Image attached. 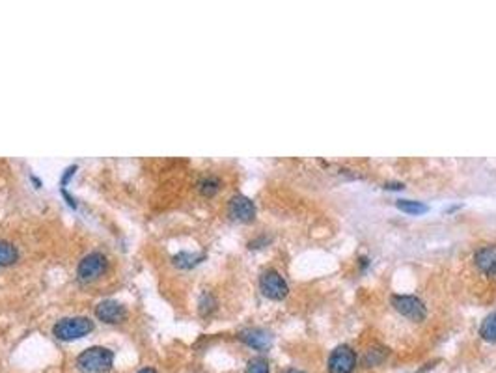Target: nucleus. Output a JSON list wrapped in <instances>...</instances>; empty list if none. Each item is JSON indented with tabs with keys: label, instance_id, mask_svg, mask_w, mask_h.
<instances>
[{
	"label": "nucleus",
	"instance_id": "aec40b11",
	"mask_svg": "<svg viewBox=\"0 0 496 373\" xmlns=\"http://www.w3.org/2000/svg\"><path fill=\"white\" fill-rule=\"evenodd\" d=\"M387 189L388 190H401L403 189V185L401 183H387Z\"/></svg>",
	"mask_w": 496,
	"mask_h": 373
},
{
	"label": "nucleus",
	"instance_id": "9b49d317",
	"mask_svg": "<svg viewBox=\"0 0 496 373\" xmlns=\"http://www.w3.org/2000/svg\"><path fill=\"white\" fill-rule=\"evenodd\" d=\"M196 187L200 195L206 196V198H213V196H217L218 192H220V189H222V179L218 178V176L209 174V176H203V178L198 181Z\"/></svg>",
	"mask_w": 496,
	"mask_h": 373
},
{
	"label": "nucleus",
	"instance_id": "dca6fc26",
	"mask_svg": "<svg viewBox=\"0 0 496 373\" xmlns=\"http://www.w3.org/2000/svg\"><path fill=\"white\" fill-rule=\"evenodd\" d=\"M198 310H200V314L202 315L213 314V312L217 310V299H215V295L209 292H203L200 301H198Z\"/></svg>",
	"mask_w": 496,
	"mask_h": 373
},
{
	"label": "nucleus",
	"instance_id": "a211bd4d",
	"mask_svg": "<svg viewBox=\"0 0 496 373\" xmlns=\"http://www.w3.org/2000/svg\"><path fill=\"white\" fill-rule=\"evenodd\" d=\"M76 164H71V166H67L66 170H64V176H62V179H60V185H62V189H66L67 187V183L71 181V178L75 176V172H76Z\"/></svg>",
	"mask_w": 496,
	"mask_h": 373
},
{
	"label": "nucleus",
	"instance_id": "4be33fe9",
	"mask_svg": "<svg viewBox=\"0 0 496 373\" xmlns=\"http://www.w3.org/2000/svg\"><path fill=\"white\" fill-rule=\"evenodd\" d=\"M282 373H306V372H302V369H297V368H289V369H283Z\"/></svg>",
	"mask_w": 496,
	"mask_h": 373
},
{
	"label": "nucleus",
	"instance_id": "f8f14e48",
	"mask_svg": "<svg viewBox=\"0 0 496 373\" xmlns=\"http://www.w3.org/2000/svg\"><path fill=\"white\" fill-rule=\"evenodd\" d=\"M206 260V254H192V252H177V254L172 258V261H174L175 267H180V269H192V267L200 266L202 261Z\"/></svg>",
	"mask_w": 496,
	"mask_h": 373
},
{
	"label": "nucleus",
	"instance_id": "f03ea898",
	"mask_svg": "<svg viewBox=\"0 0 496 373\" xmlns=\"http://www.w3.org/2000/svg\"><path fill=\"white\" fill-rule=\"evenodd\" d=\"M95 329V321L88 315H69L62 318L53 327V336L60 341H75L81 340Z\"/></svg>",
	"mask_w": 496,
	"mask_h": 373
},
{
	"label": "nucleus",
	"instance_id": "7ed1b4c3",
	"mask_svg": "<svg viewBox=\"0 0 496 373\" xmlns=\"http://www.w3.org/2000/svg\"><path fill=\"white\" fill-rule=\"evenodd\" d=\"M109 269V258L103 252H88L76 266V280L81 284H92L99 280Z\"/></svg>",
	"mask_w": 496,
	"mask_h": 373
},
{
	"label": "nucleus",
	"instance_id": "6e6552de",
	"mask_svg": "<svg viewBox=\"0 0 496 373\" xmlns=\"http://www.w3.org/2000/svg\"><path fill=\"white\" fill-rule=\"evenodd\" d=\"M228 215L237 222L248 224L256 218V204L245 195H234L228 202Z\"/></svg>",
	"mask_w": 496,
	"mask_h": 373
},
{
	"label": "nucleus",
	"instance_id": "423d86ee",
	"mask_svg": "<svg viewBox=\"0 0 496 373\" xmlns=\"http://www.w3.org/2000/svg\"><path fill=\"white\" fill-rule=\"evenodd\" d=\"M95 318L105 325H118L129 318V310L126 304L116 299H105L95 306Z\"/></svg>",
	"mask_w": 496,
	"mask_h": 373
},
{
	"label": "nucleus",
	"instance_id": "4468645a",
	"mask_svg": "<svg viewBox=\"0 0 496 373\" xmlns=\"http://www.w3.org/2000/svg\"><path fill=\"white\" fill-rule=\"evenodd\" d=\"M19 260V250L8 241H0V267L13 266Z\"/></svg>",
	"mask_w": 496,
	"mask_h": 373
},
{
	"label": "nucleus",
	"instance_id": "6ab92c4d",
	"mask_svg": "<svg viewBox=\"0 0 496 373\" xmlns=\"http://www.w3.org/2000/svg\"><path fill=\"white\" fill-rule=\"evenodd\" d=\"M62 196L66 198L67 206L73 207V209H76V207H79V204H76V200H75V198H73V196L69 195V192H67V189H62Z\"/></svg>",
	"mask_w": 496,
	"mask_h": 373
},
{
	"label": "nucleus",
	"instance_id": "39448f33",
	"mask_svg": "<svg viewBox=\"0 0 496 373\" xmlns=\"http://www.w3.org/2000/svg\"><path fill=\"white\" fill-rule=\"evenodd\" d=\"M392 304L399 314L407 318V320L415 321V323H422L427 318L425 304L415 295H394Z\"/></svg>",
	"mask_w": 496,
	"mask_h": 373
},
{
	"label": "nucleus",
	"instance_id": "ddd939ff",
	"mask_svg": "<svg viewBox=\"0 0 496 373\" xmlns=\"http://www.w3.org/2000/svg\"><path fill=\"white\" fill-rule=\"evenodd\" d=\"M480 336L481 340L489 341V343H496V310L481 321Z\"/></svg>",
	"mask_w": 496,
	"mask_h": 373
},
{
	"label": "nucleus",
	"instance_id": "0eeeda50",
	"mask_svg": "<svg viewBox=\"0 0 496 373\" xmlns=\"http://www.w3.org/2000/svg\"><path fill=\"white\" fill-rule=\"evenodd\" d=\"M356 353L349 346H338L328 357V373H353L356 368Z\"/></svg>",
	"mask_w": 496,
	"mask_h": 373
},
{
	"label": "nucleus",
	"instance_id": "f3484780",
	"mask_svg": "<svg viewBox=\"0 0 496 373\" xmlns=\"http://www.w3.org/2000/svg\"><path fill=\"white\" fill-rule=\"evenodd\" d=\"M271 372V366H269V360L263 357H254L246 362L245 373H269Z\"/></svg>",
	"mask_w": 496,
	"mask_h": 373
},
{
	"label": "nucleus",
	"instance_id": "20e7f679",
	"mask_svg": "<svg viewBox=\"0 0 496 373\" xmlns=\"http://www.w3.org/2000/svg\"><path fill=\"white\" fill-rule=\"evenodd\" d=\"M260 289L271 301H283L289 295L288 282L276 269L263 270L260 276Z\"/></svg>",
	"mask_w": 496,
	"mask_h": 373
},
{
	"label": "nucleus",
	"instance_id": "f257e3e1",
	"mask_svg": "<svg viewBox=\"0 0 496 373\" xmlns=\"http://www.w3.org/2000/svg\"><path fill=\"white\" fill-rule=\"evenodd\" d=\"M114 351L103 346H92L75 358V366L81 373H109L114 368Z\"/></svg>",
	"mask_w": 496,
	"mask_h": 373
},
{
	"label": "nucleus",
	"instance_id": "412c9836",
	"mask_svg": "<svg viewBox=\"0 0 496 373\" xmlns=\"http://www.w3.org/2000/svg\"><path fill=\"white\" fill-rule=\"evenodd\" d=\"M137 373H159V372H157V369H155V368H152V366H146V368L138 369Z\"/></svg>",
	"mask_w": 496,
	"mask_h": 373
},
{
	"label": "nucleus",
	"instance_id": "1a4fd4ad",
	"mask_svg": "<svg viewBox=\"0 0 496 373\" xmlns=\"http://www.w3.org/2000/svg\"><path fill=\"white\" fill-rule=\"evenodd\" d=\"M239 340L243 343H246L252 349L256 351H269L273 347V334L265 329H257V327H252V329H245L243 332H239Z\"/></svg>",
	"mask_w": 496,
	"mask_h": 373
},
{
	"label": "nucleus",
	"instance_id": "9d476101",
	"mask_svg": "<svg viewBox=\"0 0 496 373\" xmlns=\"http://www.w3.org/2000/svg\"><path fill=\"white\" fill-rule=\"evenodd\" d=\"M476 267L483 273V275L496 278V244L480 249L474 256Z\"/></svg>",
	"mask_w": 496,
	"mask_h": 373
},
{
	"label": "nucleus",
	"instance_id": "2eb2a0df",
	"mask_svg": "<svg viewBox=\"0 0 496 373\" xmlns=\"http://www.w3.org/2000/svg\"><path fill=\"white\" fill-rule=\"evenodd\" d=\"M396 206H398L399 211L407 213V215H422V213H427V209H429L425 204L416 200H398Z\"/></svg>",
	"mask_w": 496,
	"mask_h": 373
}]
</instances>
